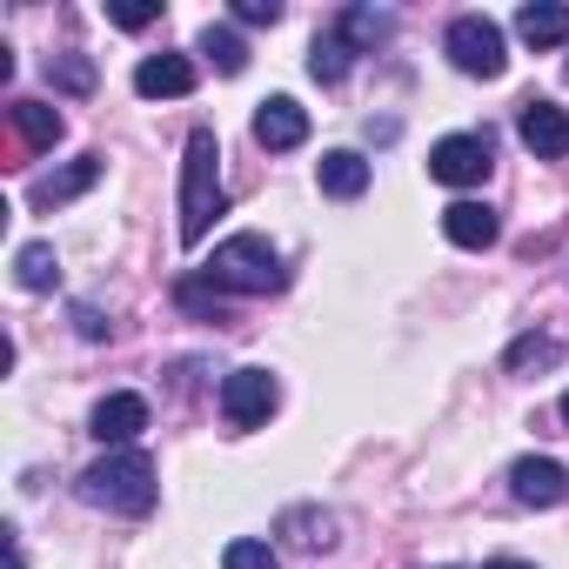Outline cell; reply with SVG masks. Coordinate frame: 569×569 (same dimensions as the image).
I'll return each instance as SVG.
<instances>
[{"label": "cell", "instance_id": "cell-2", "mask_svg": "<svg viewBox=\"0 0 569 569\" xmlns=\"http://www.w3.org/2000/svg\"><path fill=\"white\" fill-rule=\"evenodd\" d=\"M154 496H161V482H154L148 449H108L94 469H81V502H94V509L148 516V509H154Z\"/></svg>", "mask_w": 569, "mask_h": 569}, {"label": "cell", "instance_id": "cell-19", "mask_svg": "<svg viewBox=\"0 0 569 569\" xmlns=\"http://www.w3.org/2000/svg\"><path fill=\"white\" fill-rule=\"evenodd\" d=\"M14 128H21L28 148H54V141L68 134V121H61L48 101H14Z\"/></svg>", "mask_w": 569, "mask_h": 569}, {"label": "cell", "instance_id": "cell-29", "mask_svg": "<svg viewBox=\"0 0 569 569\" xmlns=\"http://www.w3.org/2000/svg\"><path fill=\"white\" fill-rule=\"evenodd\" d=\"M562 429H569V396H562Z\"/></svg>", "mask_w": 569, "mask_h": 569}, {"label": "cell", "instance_id": "cell-28", "mask_svg": "<svg viewBox=\"0 0 569 569\" xmlns=\"http://www.w3.org/2000/svg\"><path fill=\"white\" fill-rule=\"evenodd\" d=\"M482 569H536V562H522V556H496V562H482Z\"/></svg>", "mask_w": 569, "mask_h": 569}, {"label": "cell", "instance_id": "cell-24", "mask_svg": "<svg viewBox=\"0 0 569 569\" xmlns=\"http://www.w3.org/2000/svg\"><path fill=\"white\" fill-rule=\"evenodd\" d=\"M221 569H281V556H274L268 542H254V536H234V542L221 549Z\"/></svg>", "mask_w": 569, "mask_h": 569}, {"label": "cell", "instance_id": "cell-20", "mask_svg": "<svg viewBox=\"0 0 569 569\" xmlns=\"http://www.w3.org/2000/svg\"><path fill=\"white\" fill-rule=\"evenodd\" d=\"M556 362H562V342L556 336H516L509 356H502L509 376H536V369H556Z\"/></svg>", "mask_w": 569, "mask_h": 569}, {"label": "cell", "instance_id": "cell-9", "mask_svg": "<svg viewBox=\"0 0 569 569\" xmlns=\"http://www.w3.org/2000/svg\"><path fill=\"white\" fill-rule=\"evenodd\" d=\"M108 174V161L101 154H81V161H68V168H54V174H41L34 188H28V208L34 214H54V208H68V201H81L94 181Z\"/></svg>", "mask_w": 569, "mask_h": 569}, {"label": "cell", "instance_id": "cell-5", "mask_svg": "<svg viewBox=\"0 0 569 569\" xmlns=\"http://www.w3.org/2000/svg\"><path fill=\"white\" fill-rule=\"evenodd\" d=\"M489 168H496V141L489 134H442L429 148V181H442V188H476Z\"/></svg>", "mask_w": 569, "mask_h": 569}, {"label": "cell", "instance_id": "cell-25", "mask_svg": "<svg viewBox=\"0 0 569 569\" xmlns=\"http://www.w3.org/2000/svg\"><path fill=\"white\" fill-rule=\"evenodd\" d=\"M108 21H114V28H128V34H141L148 21H161V0H134V8H108Z\"/></svg>", "mask_w": 569, "mask_h": 569}, {"label": "cell", "instance_id": "cell-1", "mask_svg": "<svg viewBox=\"0 0 569 569\" xmlns=\"http://www.w3.org/2000/svg\"><path fill=\"white\" fill-rule=\"evenodd\" d=\"M221 214V141L214 128H194L181 148V248H201Z\"/></svg>", "mask_w": 569, "mask_h": 569}, {"label": "cell", "instance_id": "cell-4", "mask_svg": "<svg viewBox=\"0 0 569 569\" xmlns=\"http://www.w3.org/2000/svg\"><path fill=\"white\" fill-rule=\"evenodd\" d=\"M442 54H449L462 74H476V81H496V74L509 68L502 28H496L489 14H456V21H449V34H442Z\"/></svg>", "mask_w": 569, "mask_h": 569}, {"label": "cell", "instance_id": "cell-22", "mask_svg": "<svg viewBox=\"0 0 569 569\" xmlns=\"http://www.w3.org/2000/svg\"><path fill=\"white\" fill-rule=\"evenodd\" d=\"M208 61H214V74H241L248 68V41L234 34V28H201V41H194Z\"/></svg>", "mask_w": 569, "mask_h": 569}, {"label": "cell", "instance_id": "cell-18", "mask_svg": "<svg viewBox=\"0 0 569 569\" xmlns=\"http://www.w3.org/2000/svg\"><path fill=\"white\" fill-rule=\"evenodd\" d=\"M336 34H342L349 48H376V41L396 34V14H382V8H342V14H336Z\"/></svg>", "mask_w": 569, "mask_h": 569}, {"label": "cell", "instance_id": "cell-23", "mask_svg": "<svg viewBox=\"0 0 569 569\" xmlns=\"http://www.w3.org/2000/svg\"><path fill=\"white\" fill-rule=\"evenodd\" d=\"M48 81L81 101V94H94V61H88V54H54V61H48Z\"/></svg>", "mask_w": 569, "mask_h": 569}, {"label": "cell", "instance_id": "cell-14", "mask_svg": "<svg viewBox=\"0 0 569 569\" xmlns=\"http://www.w3.org/2000/svg\"><path fill=\"white\" fill-rule=\"evenodd\" d=\"M316 181H322V194L356 201V194H369V161H362L356 148H329V154L316 161Z\"/></svg>", "mask_w": 569, "mask_h": 569}, {"label": "cell", "instance_id": "cell-6", "mask_svg": "<svg viewBox=\"0 0 569 569\" xmlns=\"http://www.w3.org/2000/svg\"><path fill=\"white\" fill-rule=\"evenodd\" d=\"M274 402H281V382H274L268 369H234V376L221 382V416H228L234 429L268 422V416H274Z\"/></svg>", "mask_w": 569, "mask_h": 569}, {"label": "cell", "instance_id": "cell-8", "mask_svg": "<svg viewBox=\"0 0 569 569\" xmlns=\"http://www.w3.org/2000/svg\"><path fill=\"white\" fill-rule=\"evenodd\" d=\"M516 134H522V148H529L536 161H569V108L529 94L522 114H516Z\"/></svg>", "mask_w": 569, "mask_h": 569}, {"label": "cell", "instance_id": "cell-27", "mask_svg": "<svg viewBox=\"0 0 569 569\" xmlns=\"http://www.w3.org/2000/svg\"><path fill=\"white\" fill-rule=\"evenodd\" d=\"M74 329H81L88 342H101V336H108V322H101V309H88V302L74 309Z\"/></svg>", "mask_w": 569, "mask_h": 569}, {"label": "cell", "instance_id": "cell-12", "mask_svg": "<svg viewBox=\"0 0 569 569\" xmlns=\"http://www.w3.org/2000/svg\"><path fill=\"white\" fill-rule=\"evenodd\" d=\"M134 94H148V101H188L194 94V61L188 54H148L134 68Z\"/></svg>", "mask_w": 569, "mask_h": 569}, {"label": "cell", "instance_id": "cell-10", "mask_svg": "<svg viewBox=\"0 0 569 569\" xmlns=\"http://www.w3.org/2000/svg\"><path fill=\"white\" fill-rule=\"evenodd\" d=\"M509 496H516L522 509H556V502L569 496V469H562L556 456H522V462L509 469Z\"/></svg>", "mask_w": 569, "mask_h": 569}, {"label": "cell", "instance_id": "cell-16", "mask_svg": "<svg viewBox=\"0 0 569 569\" xmlns=\"http://www.w3.org/2000/svg\"><path fill=\"white\" fill-rule=\"evenodd\" d=\"M281 536H289L296 549H309V556H329L336 549V516L329 509H289V516H281Z\"/></svg>", "mask_w": 569, "mask_h": 569}, {"label": "cell", "instance_id": "cell-26", "mask_svg": "<svg viewBox=\"0 0 569 569\" xmlns=\"http://www.w3.org/2000/svg\"><path fill=\"white\" fill-rule=\"evenodd\" d=\"M234 21L241 28H274L281 21V0H234Z\"/></svg>", "mask_w": 569, "mask_h": 569}, {"label": "cell", "instance_id": "cell-13", "mask_svg": "<svg viewBox=\"0 0 569 569\" xmlns=\"http://www.w3.org/2000/svg\"><path fill=\"white\" fill-rule=\"evenodd\" d=\"M442 234H449L456 248H496L502 221H496L489 201H449V208H442Z\"/></svg>", "mask_w": 569, "mask_h": 569}, {"label": "cell", "instance_id": "cell-15", "mask_svg": "<svg viewBox=\"0 0 569 569\" xmlns=\"http://www.w3.org/2000/svg\"><path fill=\"white\" fill-rule=\"evenodd\" d=\"M516 34L529 48H569V8L562 0H529V8L516 14Z\"/></svg>", "mask_w": 569, "mask_h": 569}, {"label": "cell", "instance_id": "cell-11", "mask_svg": "<svg viewBox=\"0 0 569 569\" xmlns=\"http://www.w3.org/2000/svg\"><path fill=\"white\" fill-rule=\"evenodd\" d=\"M254 141H261L268 154L302 148V141H309V108H302V101H289V94H268V101L254 108Z\"/></svg>", "mask_w": 569, "mask_h": 569}, {"label": "cell", "instance_id": "cell-17", "mask_svg": "<svg viewBox=\"0 0 569 569\" xmlns=\"http://www.w3.org/2000/svg\"><path fill=\"white\" fill-rule=\"evenodd\" d=\"M14 281L28 296H48L54 281H61V261H54V248L48 241H28V248H14Z\"/></svg>", "mask_w": 569, "mask_h": 569}, {"label": "cell", "instance_id": "cell-3", "mask_svg": "<svg viewBox=\"0 0 569 569\" xmlns=\"http://www.w3.org/2000/svg\"><path fill=\"white\" fill-rule=\"evenodd\" d=\"M221 296H274L281 281H289V268H281V254H274V241L268 234H228L214 254H208V268H201Z\"/></svg>", "mask_w": 569, "mask_h": 569}, {"label": "cell", "instance_id": "cell-21", "mask_svg": "<svg viewBox=\"0 0 569 569\" xmlns=\"http://www.w3.org/2000/svg\"><path fill=\"white\" fill-rule=\"evenodd\" d=\"M349 61H356V48L329 28V34H316V48H309V74L322 81V88H336L342 74H349Z\"/></svg>", "mask_w": 569, "mask_h": 569}, {"label": "cell", "instance_id": "cell-7", "mask_svg": "<svg viewBox=\"0 0 569 569\" xmlns=\"http://www.w3.org/2000/svg\"><path fill=\"white\" fill-rule=\"evenodd\" d=\"M141 429H148V396H134V389H114V396L94 402V416H88V436H94L101 449H134Z\"/></svg>", "mask_w": 569, "mask_h": 569}]
</instances>
